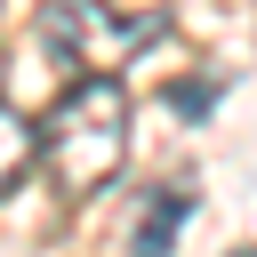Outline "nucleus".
<instances>
[{
  "instance_id": "obj_1",
  "label": "nucleus",
  "mask_w": 257,
  "mask_h": 257,
  "mask_svg": "<svg viewBox=\"0 0 257 257\" xmlns=\"http://www.w3.org/2000/svg\"><path fill=\"white\" fill-rule=\"evenodd\" d=\"M32 128H40V169H48L56 201L64 209L96 201L128 161V88H120V72H72L64 96Z\"/></svg>"
},
{
  "instance_id": "obj_4",
  "label": "nucleus",
  "mask_w": 257,
  "mask_h": 257,
  "mask_svg": "<svg viewBox=\"0 0 257 257\" xmlns=\"http://www.w3.org/2000/svg\"><path fill=\"white\" fill-rule=\"evenodd\" d=\"M32 161H40V128H32V120L0 96V201L24 185V169H32Z\"/></svg>"
},
{
  "instance_id": "obj_3",
  "label": "nucleus",
  "mask_w": 257,
  "mask_h": 257,
  "mask_svg": "<svg viewBox=\"0 0 257 257\" xmlns=\"http://www.w3.org/2000/svg\"><path fill=\"white\" fill-rule=\"evenodd\" d=\"M185 217H193V193H185V185H153V193H145V217H137L128 241H137V249H169Z\"/></svg>"
},
{
  "instance_id": "obj_2",
  "label": "nucleus",
  "mask_w": 257,
  "mask_h": 257,
  "mask_svg": "<svg viewBox=\"0 0 257 257\" xmlns=\"http://www.w3.org/2000/svg\"><path fill=\"white\" fill-rule=\"evenodd\" d=\"M40 48H48V64H64V72H120L128 56H145L161 32H169V16L161 8H104V0H48L40 8Z\"/></svg>"
},
{
  "instance_id": "obj_5",
  "label": "nucleus",
  "mask_w": 257,
  "mask_h": 257,
  "mask_svg": "<svg viewBox=\"0 0 257 257\" xmlns=\"http://www.w3.org/2000/svg\"><path fill=\"white\" fill-rule=\"evenodd\" d=\"M0 72H8V64H0Z\"/></svg>"
}]
</instances>
